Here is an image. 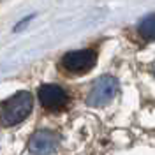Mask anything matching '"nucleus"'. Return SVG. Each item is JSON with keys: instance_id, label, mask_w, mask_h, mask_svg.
I'll use <instances>...</instances> for the list:
<instances>
[{"instance_id": "1", "label": "nucleus", "mask_w": 155, "mask_h": 155, "mask_svg": "<svg viewBox=\"0 0 155 155\" xmlns=\"http://www.w3.org/2000/svg\"><path fill=\"white\" fill-rule=\"evenodd\" d=\"M32 107H34V99L30 92L21 90L18 94L4 101L2 104V111H0V122L4 127H12L21 124L27 116L32 113Z\"/></svg>"}, {"instance_id": "2", "label": "nucleus", "mask_w": 155, "mask_h": 155, "mask_svg": "<svg viewBox=\"0 0 155 155\" xmlns=\"http://www.w3.org/2000/svg\"><path fill=\"white\" fill-rule=\"evenodd\" d=\"M97 53L94 49L69 51L62 57V69L69 74H85L95 65Z\"/></svg>"}, {"instance_id": "3", "label": "nucleus", "mask_w": 155, "mask_h": 155, "mask_svg": "<svg viewBox=\"0 0 155 155\" xmlns=\"http://www.w3.org/2000/svg\"><path fill=\"white\" fill-rule=\"evenodd\" d=\"M118 92V79L113 76H102L92 85V90L87 97V104L92 107H101L109 104V101Z\"/></svg>"}, {"instance_id": "4", "label": "nucleus", "mask_w": 155, "mask_h": 155, "mask_svg": "<svg viewBox=\"0 0 155 155\" xmlns=\"http://www.w3.org/2000/svg\"><path fill=\"white\" fill-rule=\"evenodd\" d=\"M39 101H41V104L49 109V111H60V109H64V107L67 106L69 102V97L65 94V90L62 87H58V85H42V87H39Z\"/></svg>"}, {"instance_id": "5", "label": "nucleus", "mask_w": 155, "mask_h": 155, "mask_svg": "<svg viewBox=\"0 0 155 155\" xmlns=\"http://www.w3.org/2000/svg\"><path fill=\"white\" fill-rule=\"evenodd\" d=\"M58 143H60V136L53 130L42 129L37 130L35 134L30 137L28 141V150L34 155H49L57 150Z\"/></svg>"}, {"instance_id": "6", "label": "nucleus", "mask_w": 155, "mask_h": 155, "mask_svg": "<svg viewBox=\"0 0 155 155\" xmlns=\"http://www.w3.org/2000/svg\"><path fill=\"white\" fill-rule=\"evenodd\" d=\"M137 32L146 41H155V14H148L137 25Z\"/></svg>"}]
</instances>
